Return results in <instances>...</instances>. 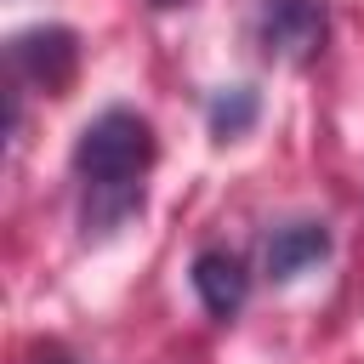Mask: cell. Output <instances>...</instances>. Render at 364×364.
Returning <instances> with one entry per match:
<instances>
[{
	"label": "cell",
	"mask_w": 364,
	"mask_h": 364,
	"mask_svg": "<svg viewBox=\"0 0 364 364\" xmlns=\"http://www.w3.org/2000/svg\"><path fill=\"white\" fill-rule=\"evenodd\" d=\"M330 11L324 0H262L256 6V40L279 63H313L324 51Z\"/></svg>",
	"instance_id": "obj_2"
},
{
	"label": "cell",
	"mask_w": 364,
	"mask_h": 364,
	"mask_svg": "<svg viewBox=\"0 0 364 364\" xmlns=\"http://www.w3.org/2000/svg\"><path fill=\"white\" fill-rule=\"evenodd\" d=\"M40 364H46V358H40ZM51 364H63V358H51Z\"/></svg>",
	"instance_id": "obj_8"
},
{
	"label": "cell",
	"mask_w": 364,
	"mask_h": 364,
	"mask_svg": "<svg viewBox=\"0 0 364 364\" xmlns=\"http://www.w3.org/2000/svg\"><path fill=\"white\" fill-rule=\"evenodd\" d=\"M154 165V125L136 108H102L74 136L80 188H142Z\"/></svg>",
	"instance_id": "obj_1"
},
{
	"label": "cell",
	"mask_w": 364,
	"mask_h": 364,
	"mask_svg": "<svg viewBox=\"0 0 364 364\" xmlns=\"http://www.w3.org/2000/svg\"><path fill=\"white\" fill-rule=\"evenodd\" d=\"M148 6H154V11H171V6H182V0H148Z\"/></svg>",
	"instance_id": "obj_7"
},
{
	"label": "cell",
	"mask_w": 364,
	"mask_h": 364,
	"mask_svg": "<svg viewBox=\"0 0 364 364\" xmlns=\"http://www.w3.org/2000/svg\"><path fill=\"white\" fill-rule=\"evenodd\" d=\"M324 256H330V228H324V222H284V228L267 233V250H262L267 279H279V284L301 279V273L318 267Z\"/></svg>",
	"instance_id": "obj_4"
},
{
	"label": "cell",
	"mask_w": 364,
	"mask_h": 364,
	"mask_svg": "<svg viewBox=\"0 0 364 364\" xmlns=\"http://www.w3.org/2000/svg\"><path fill=\"white\" fill-rule=\"evenodd\" d=\"M193 290H199L210 318H233L250 296V273L233 250H199L193 256Z\"/></svg>",
	"instance_id": "obj_5"
},
{
	"label": "cell",
	"mask_w": 364,
	"mask_h": 364,
	"mask_svg": "<svg viewBox=\"0 0 364 364\" xmlns=\"http://www.w3.org/2000/svg\"><path fill=\"white\" fill-rule=\"evenodd\" d=\"M6 63H11V74H17L23 85H34V91H63V85L74 80V68H80V34L63 28V23L23 28V34H11Z\"/></svg>",
	"instance_id": "obj_3"
},
{
	"label": "cell",
	"mask_w": 364,
	"mask_h": 364,
	"mask_svg": "<svg viewBox=\"0 0 364 364\" xmlns=\"http://www.w3.org/2000/svg\"><path fill=\"white\" fill-rule=\"evenodd\" d=\"M256 114H262L256 85H222V91H210V102H205V119H210V136H216V142L245 136V131L256 125Z\"/></svg>",
	"instance_id": "obj_6"
}]
</instances>
